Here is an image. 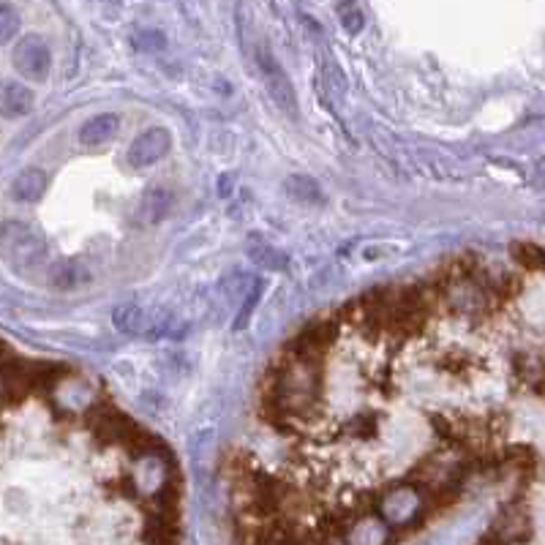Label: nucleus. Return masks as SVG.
I'll return each mask as SVG.
<instances>
[{"mask_svg":"<svg viewBox=\"0 0 545 545\" xmlns=\"http://www.w3.org/2000/svg\"><path fill=\"white\" fill-rule=\"evenodd\" d=\"M534 180L537 183H545V156L537 159V164H534Z\"/></svg>","mask_w":545,"mask_h":545,"instance_id":"nucleus-15","label":"nucleus"},{"mask_svg":"<svg viewBox=\"0 0 545 545\" xmlns=\"http://www.w3.org/2000/svg\"><path fill=\"white\" fill-rule=\"evenodd\" d=\"M226 189H230V175H224L221 180V194H226Z\"/></svg>","mask_w":545,"mask_h":545,"instance_id":"nucleus-16","label":"nucleus"},{"mask_svg":"<svg viewBox=\"0 0 545 545\" xmlns=\"http://www.w3.org/2000/svg\"><path fill=\"white\" fill-rule=\"evenodd\" d=\"M12 61L22 71V77L36 79V82H41L44 77H47L50 66H53V55H50L47 41H44L41 36H36V33L22 36V41L12 53Z\"/></svg>","mask_w":545,"mask_h":545,"instance_id":"nucleus-4","label":"nucleus"},{"mask_svg":"<svg viewBox=\"0 0 545 545\" xmlns=\"http://www.w3.org/2000/svg\"><path fill=\"white\" fill-rule=\"evenodd\" d=\"M169 131L167 128H148L142 131L136 140L131 142L128 148V164L134 169H145V167H153L159 164L167 153H169Z\"/></svg>","mask_w":545,"mask_h":545,"instance_id":"nucleus-5","label":"nucleus"},{"mask_svg":"<svg viewBox=\"0 0 545 545\" xmlns=\"http://www.w3.org/2000/svg\"><path fill=\"white\" fill-rule=\"evenodd\" d=\"M112 322L120 333L131 336H169L175 328V320L164 308H145L136 303H120L112 311Z\"/></svg>","mask_w":545,"mask_h":545,"instance_id":"nucleus-3","label":"nucleus"},{"mask_svg":"<svg viewBox=\"0 0 545 545\" xmlns=\"http://www.w3.org/2000/svg\"><path fill=\"white\" fill-rule=\"evenodd\" d=\"M47 191V172L38 169V167H25L14 175L12 186H9V194L17 199V202H38Z\"/></svg>","mask_w":545,"mask_h":545,"instance_id":"nucleus-7","label":"nucleus"},{"mask_svg":"<svg viewBox=\"0 0 545 545\" xmlns=\"http://www.w3.org/2000/svg\"><path fill=\"white\" fill-rule=\"evenodd\" d=\"M169 207H172V191H167L161 186H153V189L145 191L136 216H140L145 224H150V221H161L169 213Z\"/></svg>","mask_w":545,"mask_h":545,"instance_id":"nucleus-11","label":"nucleus"},{"mask_svg":"<svg viewBox=\"0 0 545 545\" xmlns=\"http://www.w3.org/2000/svg\"><path fill=\"white\" fill-rule=\"evenodd\" d=\"M341 22H344V30H349V33L362 30V14L357 12V6H344L341 9Z\"/></svg>","mask_w":545,"mask_h":545,"instance_id":"nucleus-14","label":"nucleus"},{"mask_svg":"<svg viewBox=\"0 0 545 545\" xmlns=\"http://www.w3.org/2000/svg\"><path fill=\"white\" fill-rule=\"evenodd\" d=\"M33 104H36V99L25 85H20V82L4 85V94H0V110H4V118H9V120L22 118L33 110Z\"/></svg>","mask_w":545,"mask_h":545,"instance_id":"nucleus-9","label":"nucleus"},{"mask_svg":"<svg viewBox=\"0 0 545 545\" xmlns=\"http://www.w3.org/2000/svg\"><path fill=\"white\" fill-rule=\"evenodd\" d=\"M254 61H256V71L262 77V85L267 90V96L276 102V107L281 112H287L289 118L297 115V96H295V87L284 71V66L276 61V55L270 53L267 44H256V53H254Z\"/></svg>","mask_w":545,"mask_h":545,"instance_id":"nucleus-2","label":"nucleus"},{"mask_svg":"<svg viewBox=\"0 0 545 545\" xmlns=\"http://www.w3.org/2000/svg\"><path fill=\"white\" fill-rule=\"evenodd\" d=\"M120 126V118L115 112H104V115H96V118H90L82 128H79V142L85 148H99L104 142H110L115 131Z\"/></svg>","mask_w":545,"mask_h":545,"instance_id":"nucleus-8","label":"nucleus"},{"mask_svg":"<svg viewBox=\"0 0 545 545\" xmlns=\"http://www.w3.org/2000/svg\"><path fill=\"white\" fill-rule=\"evenodd\" d=\"M513 256L529 270H545V251L534 243H516Z\"/></svg>","mask_w":545,"mask_h":545,"instance_id":"nucleus-12","label":"nucleus"},{"mask_svg":"<svg viewBox=\"0 0 545 545\" xmlns=\"http://www.w3.org/2000/svg\"><path fill=\"white\" fill-rule=\"evenodd\" d=\"M20 30V14L9 6L0 4V44H9Z\"/></svg>","mask_w":545,"mask_h":545,"instance_id":"nucleus-13","label":"nucleus"},{"mask_svg":"<svg viewBox=\"0 0 545 545\" xmlns=\"http://www.w3.org/2000/svg\"><path fill=\"white\" fill-rule=\"evenodd\" d=\"M47 281L55 292H77L94 281V272L82 259H63L50 267Z\"/></svg>","mask_w":545,"mask_h":545,"instance_id":"nucleus-6","label":"nucleus"},{"mask_svg":"<svg viewBox=\"0 0 545 545\" xmlns=\"http://www.w3.org/2000/svg\"><path fill=\"white\" fill-rule=\"evenodd\" d=\"M4 254L17 270L30 272L50 259V246L33 230V226L6 224L4 226Z\"/></svg>","mask_w":545,"mask_h":545,"instance_id":"nucleus-1","label":"nucleus"},{"mask_svg":"<svg viewBox=\"0 0 545 545\" xmlns=\"http://www.w3.org/2000/svg\"><path fill=\"white\" fill-rule=\"evenodd\" d=\"M284 189L295 202H303V205H322L325 202V194H322L320 183H316V180L308 177V175H289Z\"/></svg>","mask_w":545,"mask_h":545,"instance_id":"nucleus-10","label":"nucleus"}]
</instances>
